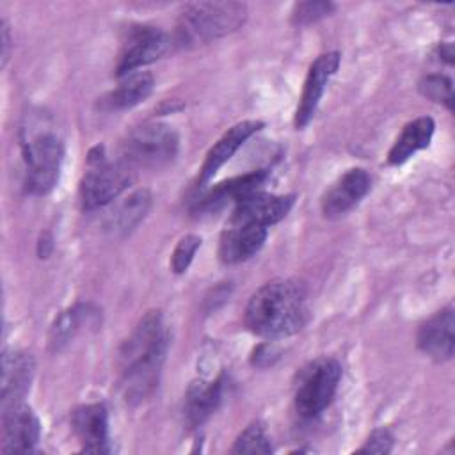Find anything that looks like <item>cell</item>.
Here are the masks:
<instances>
[{"label":"cell","instance_id":"2","mask_svg":"<svg viewBox=\"0 0 455 455\" xmlns=\"http://www.w3.org/2000/svg\"><path fill=\"white\" fill-rule=\"evenodd\" d=\"M306 322L307 290L297 279H274L263 284L245 307V325L267 339L295 334Z\"/></svg>","mask_w":455,"mask_h":455},{"label":"cell","instance_id":"3","mask_svg":"<svg viewBox=\"0 0 455 455\" xmlns=\"http://www.w3.org/2000/svg\"><path fill=\"white\" fill-rule=\"evenodd\" d=\"M247 7L240 2H194L188 4L176 23V44L196 48L224 37L243 25Z\"/></svg>","mask_w":455,"mask_h":455},{"label":"cell","instance_id":"18","mask_svg":"<svg viewBox=\"0 0 455 455\" xmlns=\"http://www.w3.org/2000/svg\"><path fill=\"white\" fill-rule=\"evenodd\" d=\"M267 176H268V172L265 169H259V171H252L243 176H236L228 181L217 183L212 190H208L203 197H199L194 212L210 213V212H215L220 206H224L228 201L238 203L240 199H243L254 192H259L258 188L265 183Z\"/></svg>","mask_w":455,"mask_h":455},{"label":"cell","instance_id":"8","mask_svg":"<svg viewBox=\"0 0 455 455\" xmlns=\"http://www.w3.org/2000/svg\"><path fill=\"white\" fill-rule=\"evenodd\" d=\"M169 46L171 39L162 28L151 25L132 27L126 39L123 41L116 64V75L124 76L137 71L140 66L160 59L169 50Z\"/></svg>","mask_w":455,"mask_h":455},{"label":"cell","instance_id":"11","mask_svg":"<svg viewBox=\"0 0 455 455\" xmlns=\"http://www.w3.org/2000/svg\"><path fill=\"white\" fill-rule=\"evenodd\" d=\"M339 59L341 57L338 52H327L316 57L315 62L309 66L307 76L304 80V89L295 110V119H293L295 128L300 130L313 119L327 82L338 71Z\"/></svg>","mask_w":455,"mask_h":455},{"label":"cell","instance_id":"19","mask_svg":"<svg viewBox=\"0 0 455 455\" xmlns=\"http://www.w3.org/2000/svg\"><path fill=\"white\" fill-rule=\"evenodd\" d=\"M224 389V377H219L212 382L196 380L190 384L185 395V421L190 428L199 427L220 403Z\"/></svg>","mask_w":455,"mask_h":455},{"label":"cell","instance_id":"25","mask_svg":"<svg viewBox=\"0 0 455 455\" xmlns=\"http://www.w3.org/2000/svg\"><path fill=\"white\" fill-rule=\"evenodd\" d=\"M419 91L423 96L446 103L448 108L453 105V91H451V80L443 75H428L419 82Z\"/></svg>","mask_w":455,"mask_h":455},{"label":"cell","instance_id":"15","mask_svg":"<svg viewBox=\"0 0 455 455\" xmlns=\"http://www.w3.org/2000/svg\"><path fill=\"white\" fill-rule=\"evenodd\" d=\"M267 240V228L254 224L228 222L219 240V258L222 263L235 265L254 256Z\"/></svg>","mask_w":455,"mask_h":455},{"label":"cell","instance_id":"13","mask_svg":"<svg viewBox=\"0 0 455 455\" xmlns=\"http://www.w3.org/2000/svg\"><path fill=\"white\" fill-rule=\"evenodd\" d=\"M71 427L85 453H107L108 446V414L103 403L80 405L71 412Z\"/></svg>","mask_w":455,"mask_h":455},{"label":"cell","instance_id":"4","mask_svg":"<svg viewBox=\"0 0 455 455\" xmlns=\"http://www.w3.org/2000/svg\"><path fill=\"white\" fill-rule=\"evenodd\" d=\"M21 155L25 165V190L32 196L48 194L60 174L64 144L48 128L21 130Z\"/></svg>","mask_w":455,"mask_h":455},{"label":"cell","instance_id":"6","mask_svg":"<svg viewBox=\"0 0 455 455\" xmlns=\"http://www.w3.org/2000/svg\"><path fill=\"white\" fill-rule=\"evenodd\" d=\"M132 183L130 165L124 162H110L101 146L91 149L87 156V171L80 181L82 208L91 212L114 201Z\"/></svg>","mask_w":455,"mask_h":455},{"label":"cell","instance_id":"17","mask_svg":"<svg viewBox=\"0 0 455 455\" xmlns=\"http://www.w3.org/2000/svg\"><path fill=\"white\" fill-rule=\"evenodd\" d=\"M34 359L27 352L5 350L2 355V407L23 402L34 377Z\"/></svg>","mask_w":455,"mask_h":455},{"label":"cell","instance_id":"16","mask_svg":"<svg viewBox=\"0 0 455 455\" xmlns=\"http://www.w3.org/2000/svg\"><path fill=\"white\" fill-rule=\"evenodd\" d=\"M453 306H446L430 316L418 331V347L434 361H448L453 355Z\"/></svg>","mask_w":455,"mask_h":455},{"label":"cell","instance_id":"22","mask_svg":"<svg viewBox=\"0 0 455 455\" xmlns=\"http://www.w3.org/2000/svg\"><path fill=\"white\" fill-rule=\"evenodd\" d=\"M98 311L92 309L89 304H76L59 315V318L53 322L50 331V345L53 350L62 348L71 341V338L82 329V325L96 323Z\"/></svg>","mask_w":455,"mask_h":455},{"label":"cell","instance_id":"1","mask_svg":"<svg viewBox=\"0 0 455 455\" xmlns=\"http://www.w3.org/2000/svg\"><path fill=\"white\" fill-rule=\"evenodd\" d=\"M167 352V332L160 311L146 313L119 352L121 387L128 402L153 393Z\"/></svg>","mask_w":455,"mask_h":455},{"label":"cell","instance_id":"23","mask_svg":"<svg viewBox=\"0 0 455 455\" xmlns=\"http://www.w3.org/2000/svg\"><path fill=\"white\" fill-rule=\"evenodd\" d=\"M151 206V196L148 190H137L130 194L114 212L108 215L107 228L114 233H130L148 213Z\"/></svg>","mask_w":455,"mask_h":455},{"label":"cell","instance_id":"24","mask_svg":"<svg viewBox=\"0 0 455 455\" xmlns=\"http://www.w3.org/2000/svg\"><path fill=\"white\" fill-rule=\"evenodd\" d=\"M270 451H272L270 437L259 421L251 423L245 430H242L231 448V453H251V455L263 453V455H267Z\"/></svg>","mask_w":455,"mask_h":455},{"label":"cell","instance_id":"9","mask_svg":"<svg viewBox=\"0 0 455 455\" xmlns=\"http://www.w3.org/2000/svg\"><path fill=\"white\" fill-rule=\"evenodd\" d=\"M2 453H28L39 441L41 423L25 402L2 407Z\"/></svg>","mask_w":455,"mask_h":455},{"label":"cell","instance_id":"27","mask_svg":"<svg viewBox=\"0 0 455 455\" xmlns=\"http://www.w3.org/2000/svg\"><path fill=\"white\" fill-rule=\"evenodd\" d=\"M332 11H334V4L331 2H320V0L300 2L293 5L291 21L297 25H307L329 16Z\"/></svg>","mask_w":455,"mask_h":455},{"label":"cell","instance_id":"14","mask_svg":"<svg viewBox=\"0 0 455 455\" xmlns=\"http://www.w3.org/2000/svg\"><path fill=\"white\" fill-rule=\"evenodd\" d=\"M263 128L261 121H240L236 124H233L206 153L204 162L199 169L197 174V187H203L206 181H210L213 178V174L238 151V148L249 139L252 137L256 132H259Z\"/></svg>","mask_w":455,"mask_h":455},{"label":"cell","instance_id":"20","mask_svg":"<svg viewBox=\"0 0 455 455\" xmlns=\"http://www.w3.org/2000/svg\"><path fill=\"white\" fill-rule=\"evenodd\" d=\"M153 84V75L148 71L128 73L121 76V82L116 89H112L100 100V105L103 110L108 112L132 108L151 94Z\"/></svg>","mask_w":455,"mask_h":455},{"label":"cell","instance_id":"29","mask_svg":"<svg viewBox=\"0 0 455 455\" xmlns=\"http://www.w3.org/2000/svg\"><path fill=\"white\" fill-rule=\"evenodd\" d=\"M2 66L7 64L9 59V48H11V34H9V27L5 21H2Z\"/></svg>","mask_w":455,"mask_h":455},{"label":"cell","instance_id":"10","mask_svg":"<svg viewBox=\"0 0 455 455\" xmlns=\"http://www.w3.org/2000/svg\"><path fill=\"white\" fill-rule=\"evenodd\" d=\"M295 204V196H274L254 192L238 203H235V210L229 217L233 224H254L261 228H268L288 215L291 206Z\"/></svg>","mask_w":455,"mask_h":455},{"label":"cell","instance_id":"5","mask_svg":"<svg viewBox=\"0 0 455 455\" xmlns=\"http://www.w3.org/2000/svg\"><path fill=\"white\" fill-rule=\"evenodd\" d=\"M341 380V364L334 357H318L307 363L295 384V411L300 418L320 416L332 402Z\"/></svg>","mask_w":455,"mask_h":455},{"label":"cell","instance_id":"26","mask_svg":"<svg viewBox=\"0 0 455 455\" xmlns=\"http://www.w3.org/2000/svg\"><path fill=\"white\" fill-rule=\"evenodd\" d=\"M199 247H201V236L197 235H185L183 238H180L171 256V268L176 274H183L192 263Z\"/></svg>","mask_w":455,"mask_h":455},{"label":"cell","instance_id":"7","mask_svg":"<svg viewBox=\"0 0 455 455\" xmlns=\"http://www.w3.org/2000/svg\"><path fill=\"white\" fill-rule=\"evenodd\" d=\"M180 139L172 126L164 123H146L133 128L121 144L126 165L158 169L174 160Z\"/></svg>","mask_w":455,"mask_h":455},{"label":"cell","instance_id":"12","mask_svg":"<svg viewBox=\"0 0 455 455\" xmlns=\"http://www.w3.org/2000/svg\"><path fill=\"white\" fill-rule=\"evenodd\" d=\"M371 178L361 169L347 171L322 197V212L327 219H338L350 212L370 190Z\"/></svg>","mask_w":455,"mask_h":455},{"label":"cell","instance_id":"21","mask_svg":"<svg viewBox=\"0 0 455 455\" xmlns=\"http://www.w3.org/2000/svg\"><path fill=\"white\" fill-rule=\"evenodd\" d=\"M435 124L432 117H418L411 123H407L395 140L393 148L387 153V162L391 165H400L405 160H409L416 151L428 148L432 135H434Z\"/></svg>","mask_w":455,"mask_h":455},{"label":"cell","instance_id":"28","mask_svg":"<svg viewBox=\"0 0 455 455\" xmlns=\"http://www.w3.org/2000/svg\"><path fill=\"white\" fill-rule=\"evenodd\" d=\"M395 437L387 428H377L370 434L364 446H361L359 453H389L393 450Z\"/></svg>","mask_w":455,"mask_h":455}]
</instances>
